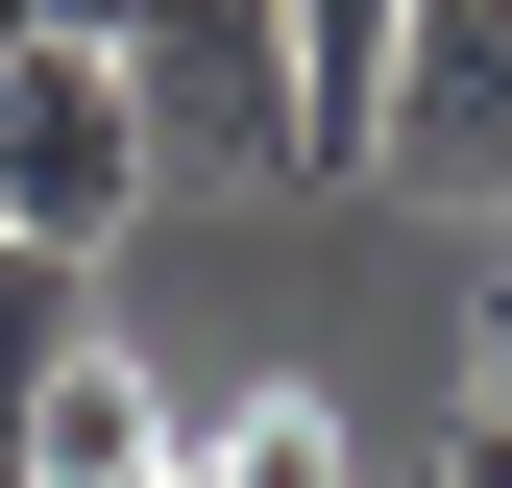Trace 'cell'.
Returning a JSON list of instances; mask_svg holds the SVG:
<instances>
[{"label": "cell", "mask_w": 512, "mask_h": 488, "mask_svg": "<svg viewBox=\"0 0 512 488\" xmlns=\"http://www.w3.org/2000/svg\"><path fill=\"white\" fill-rule=\"evenodd\" d=\"M147 74H122V49H0V244H74V269H98V244L122 220H147Z\"/></svg>", "instance_id": "6da1fadb"}, {"label": "cell", "mask_w": 512, "mask_h": 488, "mask_svg": "<svg viewBox=\"0 0 512 488\" xmlns=\"http://www.w3.org/2000/svg\"><path fill=\"white\" fill-rule=\"evenodd\" d=\"M366 196H512V0H415V25H391Z\"/></svg>", "instance_id": "7a4b0ae2"}, {"label": "cell", "mask_w": 512, "mask_h": 488, "mask_svg": "<svg viewBox=\"0 0 512 488\" xmlns=\"http://www.w3.org/2000/svg\"><path fill=\"white\" fill-rule=\"evenodd\" d=\"M171 440H196V415H171L147 366H49V391L0 415V488H171Z\"/></svg>", "instance_id": "3957f363"}, {"label": "cell", "mask_w": 512, "mask_h": 488, "mask_svg": "<svg viewBox=\"0 0 512 488\" xmlns=\"http://www.w3.org/2000/svg\"><path fill=\"white\" fill-rule=\"evenodd\" d=\"M171 488H366V440H342L317 391H220L196 440H171Z\"/></svg>", "instance_id": "277c9868"}, {"label": "cell", "mask_w": 512, "mask_h": 488, "mask_svg": "<svg viewBox=\"0 0 512 488\" xmlns=\"http://www.w3.org/2000/svg\"><path fill=\"white\" fill-rule=\"evenodd\" d=\"M49 366H98V269L74 244H0V415H25Z\"/></svg>", "instance_id": "5b68a950"}, {"label": "cell", "mask_w": 512, "mask_h": 488, "mask_svg": "<svg viewBox=\"0 0 512 488\" xmlns=\"http://www.w3.org/2000/svg\"><path fill=\"white\" fill-rule=\"evenodd\" d=\"M147 0H0V49H122Z\"/></svg>", "instance_id": "8992f818"}, {"label": "cell", "mask_w": 512, "mask_h": 488, "mask_svg": "<svg viewBox=\"0 0 512 488\" xmlns=\"http://www.w3.org/2000/svg\"><path fill=\"white\" fill-rule=\"evenodd\" d=\"M464 366H488V391H464V415H488V440H512V293H488V342H464Z\"/></svg>", "instance_id": "52a82bcc"}, {"label": "cell", "mask_w": 512, "mask_h": 488, "mask_svg": "<svg viewBox=\"0 0 512 488\" xmlns=\"http://www.w3.org/2000/svg\"><path fill=\"white\" fill-rule=\"evenodd\" d=\"M439 488H512V440H488V415H464V440H439Z\"/></svg>", "instance_id": "ba28073f"}]
</instances>
